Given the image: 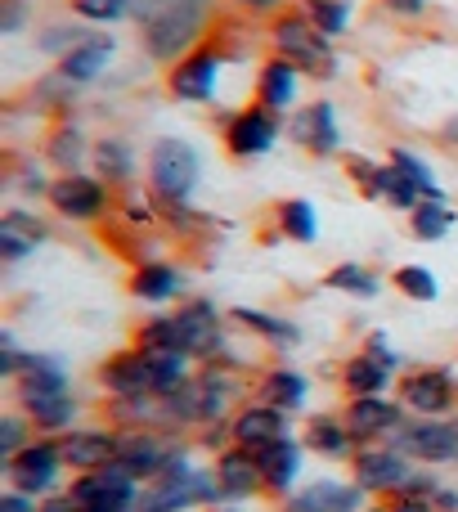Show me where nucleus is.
I'll list each match as a JSON object with an SVG mask.
<instances>
[{
	"mask_svg": "<svg viewBox=\"0 0 458 512\" xmlns=\"http://www.w3.org/2000/svg\"><path fill=\"white\" fill-rule=\"evenodd\" d=\"M212 14H216V0H167V5L158 9V18H153L149 27H140L144 54H149L153 63H167V68L180 63L185 54L198 50Z\"/></svg>",
	"mask_w": 458,
	"mask_h": 512,
	"instance_id": "nucleus-1",
	"label": "nucleus"
},
{
	"mask_svg": "<svg viewBox=\"0 0 458 512\" xmlns=\"http://www.w3.org/2000/svg\"><path fill=\"white\" fill-rule=\"evenodd\" d=\"M270 50L279 59H288L292 68L310 72V77L328 81L337 72V54H333V36H324L310 23L301 9H283L270 18Z\"/></svg>",
	"mask_w": 458,
	"mask_h": 512,
	"instance_id": "nucleus-2",
	"label": "nucleus"
},
{
	"mask_svg": "<svg viewBox=\"0 0 458 512\" xmlns=\"http://www.w3.org/2000/svg\"><path fill=\"white\" fill-rule=\"evenodd\" d=\"M198 180H203V158H198V149L189 140L167 135V140H158L149 149V194L158 207L162 203H189Z\"/></svg>",
	"mask_w": 458,
	"mask_h": 512,
	"instance_id": "nucleus-3",
	"label": "nucleus"
},
{
	"mask_svg": "<svg viewBox=\"0 0 458 512\" xmlns=\"http://www.w3.org/2000/svg\"><path fill=\"white\" fill-rule=\"evenodd\" d=\"M140 486L144 481H135L122 463H108V468L81 472V477L72 481L68 495L81 512H135V504H140Z\"/></svg>",
	"mask_w": 458,
	"mask_h": 512,
	"instance_id": "nucleus-4",
	"label": "nucleus"
},
{
	"mask_svg": "<svg viewBox=\"0 0 458 512\" xmlns=\"http://www.w3.org/2000/svg\"><path fill=\"white\" fill-rule=\"evenodd\" d=\"M0 468H5V477H9V486H14V490L41 499V495H50V490L59 486L68 459H63V445L59 441H50V436H36V441H27L23 450H18L9 463H0Z\"/></svg>",
	"mask_w": 458,
	"mask_h": 512,
	"instance_id": "nucleus-5",
	"label": "nucleus"
},
{
	"mask_svg": "<svg viewBox=\"0 0 458 512\" xmlns=\"http://www.w3.org/2000/svg\"><path fill=\"white\" fill-rule=\"evenodd\" d=\"M221 72H225L221 45L207 41V45H198L194 54H185L180 63L167 68V95L180 99V104H207V99H216Z\"/></svg>",
	"mask_w": 458,
	"mask_h": 512,
	"instance_id": "nucleus-6",
	"label": "nucleus"
},
{
	"mask_svg": "<svg viewBox=\"0 0 458 512\" xmlns=\"http://www.w3.org/2000/svg\"><path fill=\"white\" fill-rule=\"evenodd\" d=\"M409 454H400L396 445H364L355 450L351 472H355V486L364 495H405V486L414 481V468H409Z\"/></svg>",
	"mask_w": 458,
	"mask_h": 512,
	"instance_id": "nucleus-7",
	"label": "nucleus"
},
{
	"mask_svg": "<svg viewBox=\"0 0 458 512\" xmlns=\"http://www.w3.org/2000/svg\"><path fill=\"white\" fill-rule=\"evenodd\" d=\"M400 454L414 463H458V418H418L400 423L396 436H387Z\"/></svg>",
	"mask_w": 458,
	"mask_h": 512,
	"instance_id": "nucleus-8",
	"label": "nucleus"
},
{
	"mask_svg": "<svg viewBox=\"0 0 458 512\" xmlns=\"http://www.w3.org/2000/svg\"><path fill=\"white\" fill-rule=\"evenodd\" d=\"M180 324V351L194 355V360H221L225 355V315L216 310V301L207 297H189L185 306L176 310Z\"/></svg>",
	"mask_w": 458,
	"mask_h": 512,
	"instance_id": "nucleus-9",
	"label": "nucleus"
},
{
	"mask_svg": "<svg viewBox=\"0 0 458 512\" xmlns=\"http://www.w3.org/2000/svg\"><path fill=\"white\" fill-rule=\"evenodd\" d=\"M279 131V113H270L265 104H247L225 122V149L229 158H265L279 144Z\"/></svg>",
	"mask_w": 458,
	"mask_h": 512,
	"instance_id": "nucleus-10",
	"label": "nucleus"
},
{
	"mask_svg": "<svg viewBox=\"0 0 458 512\" xmlns=\"http://www.w3.org/2000/svg\"><path fill=\"white\" fill-rule=\"evenodd\" d=\"M400 405L418 418H450L458 405V382L450 369H414L400 378Z\"/></svg>",
	"mask_w": 458,
	"mask_h": 512,
	"instance_id": "nucleus-11",
	"label": "nucleus"
},
{
	"mask_svg": "<svg viewBox=\"0 0 458 512\" xmlns=\"http://www.w3.org/2000/svg\"><path fill=\"white\" fill-rule=\"evenodd\" d=\"M45 198H50V207L63 221H99L108 212V185L99 176H86V171L59 176Z\"/></svg>",
	"mask_w": 458,
	"mask_h": 512,
	"instance_id": "nucleus-12",
	"label": "nucleus"
},
{
	"mask_svg": "<svg viewBox=\"0 0 458 512\" xmlns=\"http://www.w3.org/2000/svg\"><path fill=\"white\" fill-rule=\"evenodd\" d=\"M162 436H176V432H135V427H122L117 463H122L135 481H153L180 450V441H162Z\"/></svg>",
	"mask_w": 458,
	"mask_h": 512,
	"instance_id": "nucleus-13",
	"label": "nucleus"
},
{
	"mask_svg": "<svg viewBox=\"0 0 458 512\" xmlns=\"http://www.w3.org/2000/svg\"><path fill=\"white\" fill-rule=\"evenodd\" d=\"M288 140L301 144L306 153H315V158H333L337 149H342V126H337V108L328 104V99H319V104L301 108V113L288 117Z\"/></svg>",
	"mask_w": 458,
	"mask_h": 512,
	"instance_id": "nucleus-14",
	"label": "nucleus"
},
{
	"mask_svg": "<svg viewBox=\"0 0 458 512\" xmlns=\"http://www.w3.org/2000/svg\"><path fill=\"white\" fill-rule=\"evenodd\" d=\"M59 445H63V459H68L72 472H95V468L117 463L122 427H72Z\"/></svg>",
	"mask_w": 458,
	"mask_h": 512,
	"instance_id": "nucleus-15",
	"label": "nucleus"
},
{
	"mask_svg": "<svg viewBox=\"0 0 458 512\" xmlns=\"http://www.w3.org/2000/svg\"><path fill=\"white\" fill-rule=\"evenodd\" d=\"M99 387H104L108 396H158V391H153L149 351H140V346L113 351L99 364Z\"/></svg>",
	"mask_w": 458,
	"mask_h": 512,
	"instance_id": "nucleus-16",
	"label": "nucleus"
},
{
	"mask_svg": "<svg viewBox=\"0 0 458 512\" xmlns=\"http://www.w3.org/2000/svg\"><path fill=\"white\" fill-rule=\"evenodd\" d=\"M346 427H351L355 445H369L378 436H391L400 423H405V405L387 396H351L346 400Z\"/></svg>",
	"mask_w": 458,
	"mask_h": 512,
	"instance_id": "nucleus-17",
	"label": "nucleus"
},
{
	"mask_svg": "<svg viewBox=\"0 0 458 512\" xmlns=\"http://www.w3.org/2000/svg\"><path fill=\"white\" fill-rule=\"evenodd\" d=\"M292 414H283V409H270V405H243L234 418H229V445H243V450H265V445L283 441V436H292L288 427Z\"/></svg>",
	"mask_w": 458,
	"mask_h": 512,
	"instance_id": "nucleus-18",
	"label": "nucleus"
},
{
	"mask_svg": "<svg viewBox=\"0 0 458 512\" xmlns=\"http://www.w3.org/2000/svg\"><path fill=\"white\" fill-rule=\"evenodd\" d=\"M364 490L355 486V481H310L306 490H297V495L283 499L279 512H360L364 508Z\"/></svg>",
	"mask_w": 458,
	"mask_h": 512,
	"instance_id": "nucleus-19",
	"label": "nucleus"
},
{
	"mask_svg": "<svg viewBox=\"0 0 458 512\" xmlns=\"http://www.w3.org/2000/svg\"><path fill=\"white\" fill-rule=\"evenodd\" d=\"M256 468H261V486L270 499H288L292 486H297V472H301V445L292 441V436H283V441L265 445V450H256Z\"/></svg>",
	"mask_w": 458,
	"mask_h": 512,
	"instance_id": "nucleus-20",
	"label": "nucleus"
},
{
	"mask_svg": "<svg viewBox=\"0 0 458 512\" xmlns=\"http://www.w3.org/2000/svg\"><path fill=\"white\" fill-rule=\"evenodd\" d=\"M216 481L225 486V495L234 499V504H243V499L252 495H265L261 486V468H256V454L243 450V445H225L221 454H216Z\"/></svg>",
	"mask_w": 458,
	"mask_h": 512,
	"instance_id": "nucleus-21",
	"label": "nucleus"
},
{
	"mask_svg": "<svg viewBox=\"0 0 458 512\" xmlns=\"http://www.w3.org/2000/svg\"><path fill=\"white\" fill-rule=\"evenodd\" d=\"M297 86H301V68H292L288 59L270 54L256 72V104H265L270 113H292L297 104Z\"/></svg>",
	"mask_w": 458,
	"mask_h": 512,
	"instance_id": "nucleus-22",
	"label": "nucleus"
},
{
	"mask_svg": "<svg viewBox=\"0 0 458 512\" xmlns=\"http://www.w3.org/2000/svg\"><path fill=\"white\" fill-rule=\"evenodd\" d=\"M18 409L41 432H72V418H77V400L68 391H18Z\"/></svg>",
	"mask_w": 458,
	"mask_h": 512,
	"instance_id": "nucleus-23",
	"label": "nucleus"
},
{
	"mask_svg": "<svg viewBox=\"0 0 458 512\" xmlns=\"http://www.w3.org/2000/svg\"><path fill=\"white\" fill-rule=\"evenodd\" d=\"M306 396H310V382L292 364H279V369L261 373V382H256V400L270 409H283V414H297L306 405Z\"/></svg>",
	"mask_w": 458,
	"mask_h": 512,
	"instance_id": "nucleus-24",
	"label": "nucleus"
},
{
	"mask_svg": "<svg viewBox=\"0 0 458 512\" xmlns=\"http://www.w3.org/2000/svg\"><path fill=\"white\" fill-rule=\"evenodd\" d=\"M185 270H176L171 261H144V265H135V274H131V297H140V301H176L180 292H185Z\"/></svg>",
	"mask_w": 458,
	"mask_h": 512,
	"instance_id": "nucleus-25",
	"label": "nucleus"
},
{
	"mask_svg": "<svg viewBox=\"0 0 458 512\" xmlns=\"http://www.w3.org/2000/svg\"><path fill=\"white\" fill-rule=\"evenodd\" d=\"M306 450H315L319 459H355V436L346 427V418H333V414H315L306 423V436H301Z\"/></svg>",
	"mask_w": 458,
	"mask_h": 512,
	"instance_id": "nucleus-26",
	"label": "nucleus"
},
{
	"mask_svg": "<svg viewBox=\"0 0 458 512\" xmlns=\"http://www.w3.org/2000/svg\"><path fill=\"white\" fill-rule=\"evenodd\" d=\"M86 158H90V144H86V135H81V126L59 117L54 131L45 135V162H50L59 176H72V171H81Z\"/></svg>",
	"mask_w": 458,
	"mask_h": 512,
	"instance_id": "nucleus-27",
	"label": "nucleus"
},
{
	"mask_svg": "<svg viewBox=\"0 0 458 512\" xmlns=\"http://www.w3.org/2000/svg\"><path fill=\"white\" fill-rule=\"evenodd\" d=\"M113 54H117L113 36L90 32V41H81L77 50L68 54V59H59V72H63V77H72L77 86H90V81H95L99 72H104L108 63H113Z\"/></svg>",
	"mask_w": 458,
	"mask_h": 512,
	"instance_id": "nucleus-28",
	"label": "nucleus"
},
{
	"mask_svg": "<svg viewBox=\"0 0 458 512\" xmlns=\"http://www.w3.org/2000/svg\"><path fill=\"white\" fill-rule=\"evenodd\" d=\"M229 319H234L243 333L261 337V342L270 346H297L301 342V328L292 324V319H279V315H265V310H252V306H234L229 310Z\"/></svg>",
	"mask_w": 458,
	"mask_h": 512,
	"instance_id": "nucleus-29",
	"label": "nucleus"
},
{
	"mask_svg": "<svg viewBox=\"0 0 458 512\" xmlns=\"http://www.w3.org/2000/svg\"><path fill=\"white\" fill-rule=\"evenodd\" d=\"M90 158H95L99 180H108V185H131V176H135V149L122 140V135H104V140L90 149Z\"/></svg>",
	"mask_w": 458,
	"mask_h": 512,
	"instance_id": "nucleus-30",
	"label": "nucleus"
},
{
	"mask_svg": "<svg viewBox=\"0 0 458 512\" xmlns=\"http://www.w3.org/2000/svg\"><path fill=\"white\" fill-rule=\"evenodd\" d=\"M387 382H391V373L382 369L373 355H351V360L342 364V391L346 396H382L387 391Z\"/></svg>",
	"mask_w": 458,
	"mask_h": 512,
	"instance_id": "nucleus-31",
	"label": "nucleus"
},
{
	"mask_svg": "<svg viewBox=\"0 0 458 512\" xmlns=\"http://www.w3.org/2000/svg\"><path fill=\"white\" fill-rule=\"evenodd\" d=\"M324 288L328 292H346V297H360V301H373L382 292V283H378V274H373L369 265L342 261V265H333V270L324 274Z\"/></svg>",
	"mask_w": 458,
	"mask_h": 512,
	"instance_id": "nucleus-32",
	"label": "nucleus"
},
{
	"mask_svg": "<svg viewBox=\"0 0 458 512\" xmlns=\"http://www.w3.org/2000/svg\"><path fill=\"white\" fill-rule=\"evenodd\" d=\"M391 167L400 171V176H409L418 185V194H423V203H450V198H445V189H441V180H436V171L427 167L423 158H418L414 149H405V144H396V149H391Z\"/></svg>",
	"mask_w": 458,
	"mask_h": 512,
	"instance_id": "nucleus-33",
	"label": "nucleus"
},
{
	"mask_svg": "<svg viewBox=\"0 0 458 512\" xmlns=\"http://www.w3.org/2000/svg\"><path fill=\"white\" fill-rule=\"evenodd\" d=\"M274 216H279V234L292 243H315L319 239V221H315V207L306 203V198H283L279 207H274Z\"/></svg>",
	"mask_w": 458,
	"mask_h": 512,
	"instance_id": "nucleus-34",
	"label": "nucleus"
},
{
	"mask_svg": "<svg viewBox=\"0 0 458 512\" xmlns=\"http://www.w3.org/2000/svg\"><path fill=\"white\" fill-rule=\"evenodd\" d=\"M454 207L450 203H418L414 212H409V234H414L418 243H441L445 234L454 230Z\"/></svg>",
	"mask_w": 458,
	"mask_h": 512,
	"instance_id": "nucleus-35",
	"label": "nucleus"
},
{
	"mask_svg": "<svg viewBox=\"0 0 458 512\" xmlns=\"http://www.w3.org/2000/svg\"><path fill=\"white\" fill-rule=\"evenodd\" d=\"M194 355H185V351H149V369H153V391L158 396H167V391H176V387H185L189 378H194Z\"/></svg>",
	"mask_w": 458,
	"mask_h": 512,
	"instance_id": "nucleus-36",
	"label": "nucleus"
},
{
	"mask_svg": "<svg viewBox=\"0 0 458 512\" xmlns=\"http://www.w3.org/2000/svg\"><path fill=\"white\" fill-rule=\"evenodd\" d=\"M301 14H306L324 36H342L355 18V5L351 0H301Z\"/></svg>",
	"mask_w": 458,
	"mask_h": 512,
	"instance_id": "nucleus-37",
	"label": "nucleus"
},
{
	"mask_svg": "<svg viewBox=\"0 0 458 512\" xmlns=\"http://www.w3.org/2000/svg\"><path fill=\"white\" fill-rule=\"evenodd\" d=\"M373 198H382V203H387V207H396V212H414V207L423 203V194H418V185H414V180H409V176H400V171L391 167V162L378 171V194H373Z\"/></svg>",
	"mask_w": 458,
	"mask_h": 512,
	"instance_id": "nucleus-38",
	"label": "nucleus"
},
{
	"mask_svg": "<svg viewBox=\"0 0 458 512\" xmlns=\"http://www.w3.org/2000/svg\"><path fill=\"white\" fill-rule=\"evenodd\" d=\"M391 283H396L400 297L423 301V306H432V301L441 297V283H436V274L423 270V265H400V270L391 274Z\"/></svg>",
	"mask_w": 458,
	"mask_h": 512,
	"instance_id": "nucleus-39",
	"label": "nucleus"
},
{
	"mask_svg": "<svg viewBox=\"0 0 458 512\" xmlns=\"http://www.w3.org/2000/svg\"><path fill=\"white\" fill-rule=\"evenodd\" d=\"M135 346H140V351H180V324H176V315L144 319L140 333H135Z\"/></svg>",
	"mask_w": 458,
	"mask_h": 512,
	"instance_id": "nucleus-40",
	"label": "nucleus"
},
{
	"mask_svg": "<svg viewBox=\"0 0 458 512\" xmlns=\"http://www.w3.org/2000/svg\"><path fill=\"white\" fill-rule=\"evenodd\" d=\"M81 41H90V32H81V27H72V23H45L41 32H36V50L54 54V59H68Z\"/></svg>",
	"mask_w": 458,
	"mask_h": 512,
	"instance_id": "nucleus-41",
	"label": "nucleus"
},
{
	"mask_svg": "<svg viewBox=\"0 0 458 512\" xmlns=\"http://www.w3.org/2000/svg\"><path fill=\"white\" fill-rule=\"evenodd\" d=\"M135 0H72V14L81 18V23H122V18H131Z\"/></svg>",
	"mask_w": 458,
	"mask_h": 512,
	"instance_id": "nucleus-42",
	"label": "nucleus"
},
{
	"mask_svg": "<svg viewBox=\"0 0 458 512\" xmlns=\"http://www.w3.org/2000/svg\"><path fill=\"white\" fill-rule=\"evenodd\" d=\"M27 423H32V418H27L23 409H9V414L0 418V463H9L27 445Z\"/></svg>",
	"mask_w": 458,
	"mask_h": 512,
	"instance_id": "nucleus-43",
	"label": "nucleus"
},
{
	"mask_svg": "<svg viewBox=\"0 0 458 512\" xmlns=\"http://www.w3.org/2000/svg\"><path fill=\"white\" fill-rule=\"evenodd\" d=\"M360 351H364V355H373V360H378L387 373H396L400 364H405V355H400L396 346L387 342V333H382V328H373V333L364 337V346H360Z\"/></svg>",
	"mask_w": 458,
	"mask_h": 512,
	"instance_id": "nucleus-44",
	"label": "nucleus"
},
{
	"mask_svg": "<svg viewBox=\"0 0 458 512\" xmlns=\"http://www.w3.org/2000/svg\"><path fill=\"white\" fill-rule=\"evenodd\" d=\"M0 230H14V234H23V239H32V243H45V239H50V225H41L36 216L18 212V207L0 216Z\"/></svg>",
	"mask_w": 458,
	"mask_h": 512,
	"instance_id": "nucleus-45",
	"label": "nucleus"
},
{
	"mask_svg": "<svg viewBox=\"0 0 458 512\" xmlns=\"http://www.w3.org/2000/svg\"><path fill=\"white\" fill-rule=\"evenodd\" d=\"M346 171H351L355 189H360L364 198H373V194H378V171H382V167H373L369 158H360V153H351V158H346Z\"/></svg>",
	"mask_w": 458,
	"mask_h": 512,
	"instance_id": "nucleus-46",
	"label": "nucleus"
},
{
	"mask_svg": "<svg viewBox=\"0 0 458 512\" xmlns=\"http://www.w3.org/2000/svg\"><path fill=\"white\" fill-rule=\"evenodd\" d=\"M32 252H36L32 239H23V234H14V230H0V256H5V261H27Z\"/></svg>",
	"mask_w": 458,
	"mask_h": 512,
	"instance_id": "nucleus-47",
	"label": "nucleus"
},
{
	"mask_svg": "<svg viewBox=\"0 0 458 512\" xmlns=\"http://www.w3.org/2000/svg\"><path fill=\"white\" fill-rule=\"evenodd\" d=\"M27 23V0H0V36H14Z\"/></svg>",
	"mask_w": 458,
	"mask_h": 512,
	"instance_id": "nucleus-48",
	"label": "nucleus"
},
{
	"mask_svg": "<svg viewBox=\"0 0 458 512\" xmlns=\"http://www.w3.org/2000/svg\"><path fill=\"white\" fill-rule=\"evenodd\" d=\"M382 9H387L391 18H405V23H418V18H427L432 0H382Z\"/></svg>",
	"mask_w": 458,
	"mask_h": 512,
	"instance_id": "nucleus-49",
	"label": "nucleus"
},
{
	"mask_svg": "<svg viewBox=\"0 0 458 512\" xmlns=\"http://www.w3.org/2000/svg\"><path fill=\"white\" fill-rule=\"evenodd\" d=\"M243 14H252V18H274V14H283V0H234Z\"/></svg>",
	"mask_w": 458,
	"mask_h": 512,
	"instance_id": "nucleus-50",
	"label": "nucleus"
},
{
	"mask_svg": "<svg viewBox=\"0 0 458 512\" xmlns=\"http://www.w3.org/2000/svg\"><path fill=\"white\" fill-rule=\"evenodd\" d=\"M0 512H41V504L23 490H9V495H0Z\"/></svg>",
	"mask_w": 458,
	"mask_h": 512,
	"instance_id": "nucleus-51",
	"label": "nucleus"
},
{
	"mask_svg": "<svg viewBox=\"0 0 458 512\" xmlns=\"http://www.w3.org/2000/svg\"><path fill=\"white\" fill-rule=\"evenodd\" d=\"M50 185H54V180H45L36 167H27L23 171V185H18V189H23L27 198H45V194H50Z\"/></svg>",
	"mask_w": 458,
	"mask_h": 512,
	"instance_id": "nucleus-52",
	"label": "nucleus"
},
{
	"mask_svg": "<svg viewBox=\"0 0 458 512\" xmlns=\"http://www.w3.org/2000/svg\"><path fill=\"white\" fill-rule=\"evenodd\" d=\"M391 512H436V504H432V495H400L391 504Z\"/></svg>",
	"mask_w": 458,
	"mask_h": 512,
	"instance_id": "nucleus-53",
	"label": "nucleus"
},
{
	"mask_svg": "<svg viewBox=\"0 0 458 512\" xmlns=\"http://www.w3.org/2000/svg\"><path fill=\"white\" fill-rule=\"evenodd\" d=\"M432 504H436V512H458V490L441 486V490L432 495Z\"/></svg>",
	"mask_w": 458,
	"mask_h": 512,
	"instance_id": "nucleus-54",
	"label": "nucleus"
},
{
	"mask_svg": "<svg viewBox=\"0 0 458 512\" xmlns=\"http://www.w3.org/2000/svg\"><path fill=\"white\" fill-rule=\"evenodd\" d=\"M441 140L450 144V149H458V113L445 117V126H441Z\"/></svg>",
	"mask_w": 458,
	"mask_h": 512,
	"instance_id": "nucleus-55",
	"label": "nucleus"
},
{
	"mask_svg": "<svg viewBox=\"0 0 458 512\" xmlns=\"http://www.w3.org/2000/svg\"><path fill=\"white\" fill-rule=\"evenodd\" d=\"M212 512H247V508H238V504H221V508H212Z\"/></svg>",
	"mask_w": 458,
	"mask_h": 512,
	"instance_id": "nucleus-56",
	"label": "nucleus"
},
{
	"mask_svg": "<svg viewBox=\"0 0 458 512\" xmlns=\"http://www.w3.org/2000/svg\"><path fill=\"white\" fill-rule=\"evenodd\" d=\"M360 512H382V508H360Z\"/></svg>",
	"mask_w": 458,
	"mask_h": 512,
	"instance_id": "nucleus-57",
	"label": "nucleus"
}]
</instances>
